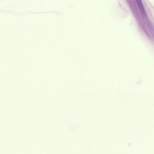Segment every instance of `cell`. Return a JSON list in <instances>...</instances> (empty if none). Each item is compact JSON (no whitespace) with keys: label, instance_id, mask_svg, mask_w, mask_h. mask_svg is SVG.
I'll return each instance as SVG.
<instances>
[{"label":"cell","instance_id":"cell-1","mask_svg":"<svg viewBox=\"0 0 154 154\" xmlns=\"http://www.w3.org/2000/svg\"><path fill=\"white\" fill-rule=\"evenodd\" d=\"M136 1L137 6H138L139 11L141 12L143 18H144L145 21L146 22V23L148 24V25L151 26L152 24H151V22H150L149 17H148L147 13H146V11L145 8L144 6L142 0H136Z\"/></svg>","mask_w":154,"mask_h":154}]
</instances>
